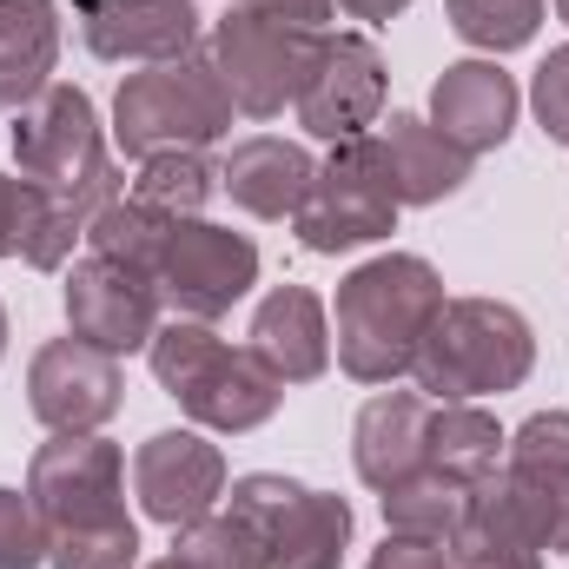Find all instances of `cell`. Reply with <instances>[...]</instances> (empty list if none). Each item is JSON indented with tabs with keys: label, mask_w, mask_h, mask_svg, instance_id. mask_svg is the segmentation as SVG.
<instances>
[{
	"label": "cell",
	"mask_w": 569,
	"mask_h": 569,
	"mask_svg": "<svg viewBox=\"0 0 569 569\" xmlns=\"http://www.w3.org/2000/svg\"><path fill=\"white\" fill-rule=\"evenodd\" d=\"M206 53H212L219 80L246 120H279L284 107H298V93L325 53V33L291 27L279 13H259V7H232L226 20H212Z\"/></svg>",
	"instance_id": "obj_8"
},
{
	"label": "cell",
	"mask_w": 569,
	"mask_h": 569,
	"mask_svg": "<svg viewBox=\"0 0 569 569\" xmlns=\"http://www.w3.org/2000/svg\"><path fill=\"white\" fill-rule=\"evenodd\" d=\"M503 425L483 405H437L430 411V470L457 483H490L503 470Z\"/></svg>",
	"instance_id": "obj_24"
},
{
	"label": "cell",
	"mask_w": 569,
	"mask_h": 569,
	"mask_svg": "<svg viewBox=\"0 0 569 569\" xmlns=\"http://www.w3.org/2000/svg\"><path fill=\"white\" fill-rule=\"evenodd\" d=\"M537 365V331L517 305L503 298H443L430 338L418 345V391L430 405H477L503 398L530 378Z\"/></svg>",
	"instance_id": "obj_5"
},
{
	"label": "cell",
	"mask_w": 569,
	"mask_h": 569,
	"mask_svg": "<svg viewBox=\"0 0 569 569\" xmlns=\"http://www.w3.org/2000/svg\"><path fill=\"white\" fill-rule=\"evenodd\" d=\"M27 405L53 437L100 430L127 405V371L113 351H100L87 338H47L27 365Z\"/></svg>",
	"instance_id": "obj_11"
},
{
	"label": "cell",
	"mask_w": 569,
	"mask_h": 569,
	"mask_svg": "<svg viewBox=\"0 0 569 569\" xmlns=\"http://www.w3.org/2000/svg\"><path fill=\"white\" fill-rule=\"evenodd\" d=\"M338 7H345L351 20H398L411 0H338Z\"/></svg>",
	"instance_id": "obj_34"
},
{
	"label": "cell",
	"mask_w": 569,
	"mask_h": 569,
	"mask_svg": "<svg viewBox=\"0 0 569 569\" xmlns=\"http://www.w3.org/2000/svg\"><path fill=\"white\" fill-rule=\"evenodd\" d=\"M497 483H503L510 510L523 517V530L537 537V550L569 557V411L523 418L517 437L503 443Z\"/></svg>",
	"instance_id": "obj_12"
},
{
	"label": "cell",
	"mask_w": 569,
	"mask_h": 569,
	"mask_svg": "<svg viewBox=\"0 0 569 569\" xmlns=\"http://www.w3.org/2000/svg\"><path fill=\"white\" fill-rule=\"evenodd\" d=\"M0 358H7V305H0Z\"/></svg>",
	"instance_id": "obj_35"
},
{
	"label": "cell",
	"mask_w": 569,
	"mask_h": 569,
	"mask_svg": "<svg viewBox=\"0 0 569 569\" xmlns=\"http://www.w3.org/2000/svg\"><path fill=\"white\" fill-rule=\"evenodd\" d=\"M232 510L266 537L272 569H338L351 543V503L331 490H311L279 470H252L232 483Z\"/></svg>",
	"instance_id": "obj_10"
},
{
	"label": "cell",
	"mask_w": 569,
	"mask_h": 569,
	"mask_svg": "<svg viewBox=\"0 0 569 569\" xmlns=\"http://www.w3.org/2000/svg\"><path fill=\"white\" fill-rule=\"evenodd\" d=\"M27 497L47 523V543L80 537V530L133 523L127 517V457L100 430H73V437L40 443L33 463H27Z\"/></svg>",
	"instance_id": "obj_9"
},
{
	"label": "cell",
	"mask_w": 569,
	"mask_h": 569,
	"mask_svg": "<svg viewBox=\"0 0 569 569\" xmlns=\"http://www.w3.org/2000/svg\"><path fill=\"white\" fill-rule=\"evenodd\" d=\"M73 20H80V40L100 53V60H179L199 47V13L192 0H73Z\"/></svg>",
	"instance_id": "obj_16"
},
{
	"label": "cell",
	"mask_w": 569,
	"mask_h": 569,
	"mask_svg": "<svg viewBox=\"0 0 569 569\" xmlns=\"http://www.w3.org/2000/svg\"><path fill=\"white\" fill-rule=\"evenodd\" d=\"M87 239H93V252L140 266L179 318H206L212 325V318H226L259 284V246L246 232L212 226V219L146 212L140 199H127V192L87 226Z\"/></svg>",
	"instance_id": "obj_1"
},
{
	"label": "cell",
	"mask_w": 569,
	"mask_h": 569,
	"mask_svg": "<svg viewBox=\"0 0 569 569\" xmlns=\"http://www.w3.org/2000/svg\"><path fill=\"white\" fill-rule=\"evenodd\" d=\"M212 192H219V172L206 166V152H152L140 159V179H133V199L166 219H199Z\"/></svg>",
	"instance_id": "obj_27"
},
{
	"label": "cell",
	"mask_w": 569,
	"mask_h": 569,
	"mask_svg": "<svg viewBox=\"0 0 569 569\" xmlns=\"http://www.w3.org/2000/svg\"><path fill=\"white\" fill-rule=\"evenodd\" d=\"M13 166L27 186H40L53 199V212L67 226H93L113 199H120V166L107 152L100 113L80 87L53 80L33 107H20L13 120Z\"/></svg>",
	"instance_id": "obj_4"
},
{
	"label": "cell",
	"mask_w": 569,
	"mask_h": 569,
	"mask_svg": "<svg viewBox=\"0 0 569 569\" xmlns=\"http://www.w3.org/2000/svg\"><path fill=\"white\" fill-rule=\"evenodd\" d=\"M338 365L358 385H398L418 365V345L443 311V279L418 252L365 259L338 284Z\"/></svg>",
	"instance_id": "obj_2"
},
{
	"label": "cell",
	"mask_w": 569,
	"mask_h": 569,
	"mask_svg": "<svg viewBox=\"0 0 569 569\" xmlns=\"http://www.w3.org/2000/svg\"><path fill=\"white\" fill-rule=\"evenodd\" d=\"M133 490L152 523L186 530L212 517V503L226 497V450L206 443L199 430H152L133 450Z\"/></svg>",
	"instance_id": "obj_15"
},
{
	"label": "cell",
	"mask_w": 569,
	"mask_h": 569,
	"mask_svg": "<svg viewBox=\"0 0 569 569\" xmlns=\"http://www.w3.org/2000/svg\"><path fill=\"white\" fill-rule=\"evenodd\" d=\"M385 87H391V73H385L378 40H365V33H325V53H318L311 80H305V93H298V127L311 140H331V146L358 140L365 127H378Z\"/></svg>",
	"instance_id": "obj_14"
},
{
	"label": "cell",
	"mask_w": 569,
	"mask_h": 569,
	"mask_svg": "<svg viewBox=\"0 0 569 569\" xmlns=\"http://www.w3.org/2000/svg\"><path fill=\"white\" fill-rule=\"evenodd\" d=\"M311 179H318L311 152L298 140H272V133L239 140L226 152V166H219V192H226L232 206H246L252 219H298Z\"/></svg>",
	"instance_id": "obj_20"
},
{
	"label": "cell",
	"mask_w": 569,
	"mask_h": 569,
	"mask_svg": "<svg viewBox=\"0 0 569 569\" xmlns=\"http://www.w3.org/2000/svg\"><path fill=\"white\" fill-rule=\"evenodd\" d=\"M365 569H463V563H457L450 543H437V537H398V530H391Z\"/></svg>",
	"instance_id": "obj_32"
},
{
	"label": "cell",
	"mask_w": 569,
	"mask_h": 569,
	"mask_svg": "<svg viewBox=\"0 0 569 569\" xmlns=\"http://www.w3.org/2000/svg\"><path fill=\"white\" fill-rule=\"evenodd\" d=\"M378 140H385L391 186H398L405 206H437V199L463 192V179H470V152H463L457 140H443L430 120H418V113H391Z\"/></svg>",
	"instance_id": "obj_22"
},
{
	"label": "cell",
	"mask_w": 569,
	"mask_h": 569,
	"mask_svg": "<svg viewBox=\"0 0 569 569\" xmlns=\"http://www.w3.org/2000/svg\"><path fill=\"white\" fill-rule=\"evenodd\" d=\"M53 60H60V7L0 0V113L33 107L53 87Z\"/></svg>",
	"instance_id": "obj_21"
},
{
	"label": "cell",
	"mask_w": 569,
	"mask_h": 569,
	"mask_svg": "<svg viewBox=\"0 0 569 569\" xmlns=\"http://www.w3.org/2000/svg\"><path fill=\"white\" fill-rule=\"evenodd\" d=\"M530 107H537V127H543L557 146H569V47H557V53L537 67Z\"/></svg>",
	"instance_id": "obj_31"
},
{
	"label": "cell",
	"mask_w": 569,
	"mask_h": 569,
	"mask_svg": "<svg viewBox=\"0 0 569 569\" xmlns=\"http://www.w3.org/2000/svg\"><path fill=\"white\" fill-rule=\"evenodd\" d=\"M252 351L279 385H311L331 371V318L305 284H272L252 311Z\"/></svg>",
	"instance_id": "obj_19"
},
{
	"label": "cell",
	"mask_w": 569,
	"mask_h": 569,
	"mask_svg": "<svg viewBox=\"0 0 569 569\" xmlns=\"http://www.w3.org/2000/svg\"><path fill=\"white\" fill-rule=\"evenodd\" d=\"M239 7L279 13V20H291V27H311V33H325V20L338 13V0H239Z\"/></svg>",
	"instance_id": "obj_33"
},
{
	"label": "cell",
	"mask_w": 569,
	"mask_h": 569,
	"mask_svg": "<svg viewBox=\"0 0 569 569\" xmlns=\"http://www.w3.org/2000/svg\"><path fill=\"white\" fill-rule=\"evenodd\" d=\"M152 569H179V563H172V557H166V563H152Z\"/></svg>",
	"instance_id": "obj_37"
},
{
	"label": "cell",
	"mask_w": 569,
	"mask_h": 569,
	"mask_svg": "<svg viewBox=\"0 0 569 569\" xmlns=\"http://www.w3.org/2000/svg\"><path fill=\"white\" fill-rule=\"evenodd\" d=\"M477 490H483V483H457V477L425 470V477H411V483L385 490L378 503H385V523H391L398 537H437V543H450V537L463 530V517H470Z\"/></svg>",
	"instance_id": "obj_25"
},
{
	"label": "cell",
	"mask_w": 569,
	"mask_h": 569,
	"mask_svg": "<svg viewBox=\"0 0 569 569\" xmlns=\"http://www.w3.org/2000/svg\"><path fill=\"white\" fill-rule=\"evenodd\" d=\"M232 93L212 67V53H179V60H159L120 80L113 93V140L133 159L152 152H206L212 140L232 133Z\"/></svg>",
	"instance_id": "obj_6"
},
{
	"label": "cell",
	"mask_w": 569,
	"mask_h": 569,
	"mask_svg": "<svg viewBox=\"0 0 569 569\" xmlns=\"http://www.w3.org/2000/svg\"><path fill=\"white\" fill-rule=\"evenodd\" d=\"M398 186H391V159H385V140L358 133V140H338L331 159L318 166L291 232L305 252L318 259H338V252H358V246H378L398 232Z\"/></svg>",
	"instance_id": "obj_7"
},
{
	"label": "cell",
	"mask_w": 569,
	"mask_h": 569,
	"mask_svg": "<svg viewBox=\"0 0 569 569\" xmlns=\"http://www.w3.org/2000/svg\"><path fill=\"white\" fill-rule=\"evenodd\" d=\"M159 284L146 279L140 266L127 259H107V252H87L73 272H67V325L73 338L127 358V351H146L152 331H159Z\"/></svg>",
	"instance_id": "obj_13"
},
{
	"label": "cell",
	"mask_w": 569,
	"mask_h": 569,
	"mask_svg": "<svg viewBox=\"0 0 569 569\" xmlns=\"http://www.w3.org/2000/svg\"><path fill=\"white\" fill-rule=\"evenodd\" d=\"M430 411L437 405H430L425 391H378L358 411V425H351V463H358V477L378 497L430 470Z\"/></svg>",
	"instance_id": "obj_18"
},
{
	"label": "cell",
	"mask_w": 569,
	"mask_h": 569,
	"mask_svg": "<svg viewBox=\"0 0 569 569\" xmlns=\"http://www.w3.org/2000/svg\"><path fill=\"white\" fill-rule=\"evenodd\" d=\"M517 107H523V93H517V80L497 60H457L430 87V127L443 140H457L470 159L477 152H497V146L510 140Z\"/></svg>",
	"instance_id": "obj_17"
},
{
	"label": "cell",
	"mask_w": 569,
	"mask_h": 569,
	"mask_svg": "<svg viewBox=\"0 0 569 569\" xmlns=\"http://www.w3.org/2000/svg\"><path fill=\"white\" fill-rule=\"evenodd\" d=\"M146 358H152L159 391L206 430L239 437V430L272 425L279 405H284V385L259 365V351H252V345H246V351L226 345L206 318H172V325H159L152 345H146Z\"/></svg>",
	"instance_id": "obj_3"
},
{
	"label": "cell",
	"mask_w": 569,
	"mask_h": 569,
	"mask_svg": "<svg viewBox=\"0 0 569 569\" xmlns=\"http://www.w3.org/2000/svg\"><path fill=\"white\" fill-rule=\"evenodd\" d=\"M457 40L483 47V53H517L537 40L543 27V0H443Z\"/></svg>",
	"instance_id": "obj_28"
},
{
	"label": "cell",
	"mask_w": 569,
	"mask_h": 569,
	"mask_svg": "<svg viewBox=\"0 0 569 569\" xmlns=\"http://www.w3.org/2000/svg\"><path fill=\"white\" fill-rule=\"evenodd\" d=\"M47 563V523L33 497L0 490V569H40Z\"/></svg>",
	"instance_id": "obj_30"
},
{
	"label": "cell",
	"mask_w": 569,
	"mask_h": 569,
	"mask_svg": "<svg viewBox=\"0 0 569 569\" xmlns=\"http://www.w3.org/2000/svg\"><path fill=\"white\" fill-rule=\"evenodd\" d=\"M172 563L179 569H272L266 557V537L239 517V510H212L186 530H172Z\"/></svg>",
	"instance_id": "obj_26"
},
{
	"label": "cell",
	"mask_w": 569,
	"mask_h": 569,
	"mask_svg": "<svg viewBox=\"0 0 569 569\" xmlns=\"http://www.w3.org/2000/svg\"><path fill=\"white\" fill-rule=\"evenodd\" d=\"M73 239H80V226H67L40 186L0 172V259H27L33 272H60L73 259Z\"/></svg>",
	"instance_id": "obj_23"
},
{
	"label": "cell",
	"mask_w": 569,
	"mask_h": 569,
	"mask_svg": "<svg viewBox=\"0 0 569 569\" xmlns=\"http://www.w3.org/2000/svg\"><path fill=\"white\" fill-rule=\"evenodd\" d=\"M140 563V530L113 523V530H80V537H53L47 569H133Z\"/></svg>",
	"instance_id": "obj_29"
},
{
	"label": "cell",
	"mask_w": 569,
	"mask_h": 569,
	"mask_svg": "<svg viewBox=\"0 0 569 569\" xmlns=\"http://www.w3.org/2000/svg\"><path fill=\"white\" fill-rule=\"evenodd\" d=\"M557 13H563V20H569V0H557Z\"/></svg>",
	"instance_id": "obj_36"
}]
</instances>
